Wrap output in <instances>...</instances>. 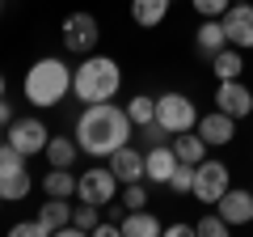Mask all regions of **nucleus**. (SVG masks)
<instances>
[{
	"instance_id": "obj_37",
	"label": "nucleus",
	"mask_w": 253,
	"mask_h": 237,
	"mask_svg": "<svg viewBox=\"0 0 253 237\" xmlns=\"http://www.w3.org/2000/svg\"><path fill=\"white\" fill-rule=\"evenodd\" d=\"M0 203H4V199H0Z\"/></svg>"
},
{
	"instance_id": "obj_32",
	"label": "nucleus",
	"mask_w": 253,
	"mask_h": 237,
	"mask_svg": "<svg viewBox=\"0 0 253 237\" xmlns=\"http://www.w3.org/2000/svg\"><path fill=\"white\" fill-rule=\"evenodd\" d=\"M165 233H169V237H194V225H181V220H177V225H169Z\"/></svg>"
},
{
	"instance_id": "obj_9",
	"label": "nucleus",
	"mask_w": 253,
	"mask_h": 237,
	"mask_svg": "<svg viewBox=\"0 0 253 237\" xmlns=\"http://www.w3.org/2000/svg\"><path fill=\"white\" fill-rule=\"evenodd\" d=\"M211 106H219L224 115H232V118H249L253 115V89L245 81H219Z\"/></svg>"
},
{
	"instance_id": "obj_14",
	"label": "nucleus",
	"mask_w": 253,
	"mask_h": 237,
	"mask_svg": "<svg viewBox=\"0 0 253 237\" xmlns=\"http://www.w3.org/2000/svg\"><path fill=\"white\" fill-rule=\"evenodd\" d=\"M173 170H177V153H173V144H152L144 153V178L152 186H169Z\"/></svg>"
},
{
	"instance_id": "obj_33",
	"label": "nucleus",
	"mask_w": 253,
	"mask_h": 237,
	"mask_svg": "<svg viewBox=\"0 0 253 237\" xmlns=\"http://www.w3.org/2000/svg\"><path fill=\"white\" fill-rule=\"evenodd\" d=\"M4 93H9V81H4V72H0V98H4Z\"/></svg>"
},
{
	"instance_id": "obj_30",
	"label": "nucleus",
	"mask_w": 253,
	"mask_h": 237,
	"mask_svg": "<svg viewBox=\"0 0 253 237\" xmlns=\"http://www.w3.org/2000/svg\"><path fill=\"white\" fill-rule=\"evenodd\" d=\"M13 237H46L42 220H21V225H13Z\"/></svg>"
},
{
	"instance_id": "obj_34",
	"label": "nucleus",
	"mask_w": 253,
	"mask_h": 237,
	"mask_svg": "<svg viewBox=\"0 0 253 237\" xmlns=\"http://www.w3.org/2000/svg\"><path fill=\"white\" fill-rule=\"evenodd\" d=\"M232 4H249V0H232Z\"/></svg>"
},
{
	"instance_id": "obj_6",
	"label": "nucleus",
	"mask_w": 253,
	"mask_h": 237,
	"mask_svg": "<svg viewBox=\"0 0 253 237\" xmlns=\"http://www.w3.org/2000/svg\"><path fill=\"white\" fill-rule=\"evenodd\" d=\"M118 191H123V182L114 178L110 165H89L84 174H76V199H84V203L110 208V203L118 199Z\"/></svg>"
},
{
	"instance_id": "obj_35",
	"label": "nucleus",
	"mask_w": 253,
	"mask_h": 237,
	"mask_svg": "<svg viewBox=\"0 0 253 237\" xmlns=\"http://www.w3.org/2000/svg\"><path fill=\"white\" fill-rule=\"evenodd\" d=\"M0 9H4V0H0Z\"/></svg>"
},
{
	"instance_id": "obj_16",
	"label": "nucleus",
	"mask_w": 253,
	"mask_h": 237,
	"mask_svg": "<svg viewBox=\"0 0 253 237\" xmlns=\"http://www.w3.org/2000/svg\"><path fill=\"white\" fill-rule=\"evenodd\" d=\"M194 47H199L207 59H211L215 51H224V47H228L224 21H219V17H203V21H199V30H194Z\"/></svg>"
},
{
	"instance_id": "obj_8",
	"label": "nucleus",
	"mask_w": 253,
	"mask_h": 237,
	"mask_svg": "<svg viewBox=\"0 0 253 237\" xmlns=\"http://www.w3.org/2000/svg\"><path fill=\"white\" fill-rule=\"evenodd\" d=\"M46 140H51V131H46V123H42L38 115H30V118H13V123H9V144L17 148V153H26V157L42 153Z\"/></svg>"
},
{
	"instance_id": "obj_15",
	"label": "nucleus",
	"mask_w": 253,
	"mask_h": 237,
	"mask_svg": "<svg viewBox=\"0 0 253 237\" xmlns=\"http://www.w3.org/2000/svg\"><path fill=\"white\" fill-rule=\"evenodd\" d=\"M110 170H114V178L118 182H148L144 178V153L139 148H131V144H123V148H114L110 153Z\"/></svg>"
},
{
	"instance_id": "obj_19",
	"label": "nucleus",
	"mask_w": 253,
	"mask_h": 237,
	"mask_svg": "<svg viewBox=\"0 0 253 237\" xmlns=\"http://www.w3.org/2000/svg\"><path fill=\"white\" fill-rule=\"evenodd\" d=\"M38 220H42L46 237H51V233H59L63 225H72V203H68V199H59V195H46V203L38 208Z\"/></svg>"
},
{
	"instance_id": "obj_12",
	"label": "nucleus",
	"mask_w": 253,
	"mask_h": 237,
	"mask_svg": "<svg viewBox=\"0 0 253 237\" xmlns=\"http://www.w3.org/2000/svg\"><path fill=\"white\" fill-rule=\"evenodd\" d=\"M34 191V178H30L26 161H0V199L4 203H17Z\"/></svg>"
},
{
	"instance_id": "obj_1",
	"label": "nucleus",
	"mask_w": 253,
	"mask_h": 237,
	"mask_svg": "<svg viewBox=\"0 0 253 237\" xmlns=\"http://www.w3.org/2000/svg\"><path fill=\"white\" fill-rule=\"evenodd\" d=\"M131 115L126 106H114V102H93L76 115V144L89 157H110L114 148L131 144Z\"/></svg>"
},
{
	"instance_id": "obj_11",
	"label": "nucleus",
	"mask_w": 253,
	"mask_h": 237,
	"mask_svg": "<svg viewBox=\"0 0 253 237\" xmlns=\"http://www.w3.org/2000/svg\"><path fill=\"white\" fill-rule=\"evenodd\" d=\"M194 131H199L211 148H224V144H232V140H236V118L224 115L219 106H211L207 115H199V127H194Z\"/></svg>"
},
{
	"instance_id": "obj_23",
	"label": "nucleus",
	"mask_w": 253,
	"mask_h": 237,
	"mask_svg": "<svg viewBox=\"0 0 253 237\" xmlns=\"http://www.w3.org/2000/svg\"><path fill=\"white\" fill-rule=\"evenodd\" d=\"M76 153H81L76 136H51V140H46V148H42V157H46L51 165H72Z\"/></svg>"
},
{
	"instance_id": "obj_31",
	"label": "nucleus",
	"mask_w": 253,
	"mask_h": 237,
	"mask_svg": "<svg viewBox=\"0 0 253 237\" xmlns=\"http://www.w3.org/2000/svg\"><path fill=\"white\" fill-rule=\"evenodd\" d=\"M93 233H97V237H114V233H123V225H114V220H97Z\"/></svg>"
},
{
	"instance_id": "obj_36",
	"label": "nucleus",
	"mask_w": 253,
	"mask_h": 237,
	"mask_svg": "<svg viewBox=\"0 0 253 237\" xmlns=\"http://www.w3.org/2000/svg\"><path fill=\"white\" fill-rule=\"evenodd\" d=\"M249 191H253V182H249Z\"/></svg>"
},
{
	"instance_id": "obj_2",
	"label": "nucleus",
	"mask_w": 253,
	"mask_h": 237,
	"mask_svg": "<svg viewBox=\"0 0 253 237\" xmlns=\"http://www.w3.org/2000/svg\"><path fill=\"white\" fill-rule=\"evenodd\" d=\"M118 89H123V68H118V59L93 51V55H84L81 64H76V72H72V98L81 102V106L114 102Z\"/></svg>"
},
{
	"instance_id": "obj_3",
	"label": "nucleus",
	"mask_w": 253,
	"mask_h": 237,
	"mask_svg": "<svg viewBox=\"0 0 253 237\" xmlns=\"http://www.w3.org/2000/svg\"><path fill=\"white\" fill-rule=\"evenodd\" d=\"M21 93H26V102L38 106V110L59 106V102L72 93V68L63 64L59 55H42V59L30 64L26 81H21Z\"/></svg>"
},
{
	"instance_id": "obj_5",
	"label": "nucleus",
	"mask_w": 253,
	"mask_h": 237,
	"mask_svg": "<svg viewBox=\"0 0 253 237\" xmlns=\"http://www.w3.org/2000/svg\"><path fill=\"white\" fill-rule=\"evenodd\" d=\"M156 123H161L169 136H177V131H194L199 127V106L186 98V93L169 89L156 98Z\"/></svg>"
},
{
	"instance_id": "obj_17",
	"label": "nucleus",
	"mask_w": 253,
	"mask_h": 237,
	"mask_svg": "<svg viewBox=\"0 0 253 237\" xmlns=\"http://www.w3.org/2000/svg\"><path fill=\"white\" fill-rule=\"evenodd\" d=\"M169 144H173V153H177V161H190V165H199V161L211 157V144L199 136V131H177Z\"/></svg>"
},
{
	"instance_id": "obj_28",
	"label": "nucleus",
	"mask_w": 253,
	"mask_h": 237,
	"mask_svg": "<svg viewBox=\"0 0 253 237\" xmlns=\"http://www.w3.org/2000/svg\"><path fill=\"white\" fill-rule=\"evenodd\" d=\"M97 203H84L81 199V208H72V225L81 229V233H93V229H97Z\"/></svg>"
},
{
	"instance_id": "obj_26",
	"label": "nucleus",
	"mask_w": 253,
	"mask_h": 237,
	"mask_svg": "<svg viewBox=\"0 0 253 237\" xmlns=\"http://www.w3.org/2000/svg\"><path fill=\"white\" fill-rule=\"evenodd\" d=\"M228 233H232V225H228V220L219 216L215 208H211L207 216H203L199 225H194V237H228Z\"/></svg>"
},
{
	"instance_id": "obj_4",
	"label": "nucleus",
	"mask_w": 253,
	"mask_h": 237,
	"mask_svg": "<svg viewBox=\"0 0 253 237\" xmlns=\"http://www.w3.org/2000/svg\"><path fill=\"white\" fill-rule=\"evenodd\" d=\"M232 186V170H228L219 157H207V161L194 165V199L203 203V208H215L219 199H224V191Z\"/></svg>"
},
{
	"instance_id": "obj_25",
	"label": "nucleus",
	"mask_w": 253,
	"mask_h": 237,
	"mask_svg": "<svg viewBox=\"0 0 253 237\" xmlns=\"http://www.w3.org/2000/svg\"><path fill=\"white\" fill-rule=\"evenodd\" d=\"M148 186H152V182H126L123 191H118V203H123L126 212H139V208H148V203H152Z\"/></svg>"
},
{
	"instance_id": "obj_24",
	"label": "nucleus",
	"mask_w": 253,
	"mask_h": 237,
	"mask_svg": "<svg viewBox=\"0 0 253 237\" xmlns=\"http://www.w3.org/2000/svg\"><path fill=\"white\" fill-rule=\"evenodd\" d=\"M126 115H131V123H135V127H148V123H156V98H148V93H135V98L126 102Z\"/></svg>"
},
{
	"instance_id": "obj_7",
	"label": "nucleus",
	"mask_w": 253,
	"mask_h": 237,
	"mask_svg": "<svg viewBox=\"0 0 253 237\" xmlns=\"http://www.w3.org/2000/svg\"><path fill=\"white\" fill-rule=\"evenodd\" d=\"M97 38H101V26L93 13H68L63 17V47L76 55H93L97 51Z\"/></svg>"
},
{
	"instance_id": "obj_22",
	"label": "nucleus",
	"mask_w": 253,
	"mask_h": 237,
	"mask_svg": "<svg viewBox=\"0 0 253 237\" xmlns=\"http://www.w3.org/2000/svg\"><path fill=\"white\" fill-rule=\"evenodd\" d=\"M42 195L72 199V195H76V174H72V165H51V174H42Z\"/></svg>"
},
{
	"instance_id": "obj_18",
	"label": "nucleus",
	"mask_w": 253,
	"mask_h": 237,
	"mask_svg": "<svg viewBox=\"0 0 253 237\" xmlns=\"http://www.w3.org/2000/svg\"><path fill=\"white\" fill-rule=\"evenodd\" d=\"M211 72H215V81H241L245 51H241V47H224V51H215V55H211Z\"/></svg>"
},
{
	"instance_id": "obj_10",
	"label": "nucleus",
	"mask_w": 253,
	"mask_h": 237,
	"mask_svg": "<svg viewBox=\"0 0 253 237\" xmlns=\"http://www.w3.org/2000/svg\"><path fill=\"white\" fill-rule=\"evenodd\" d=\"M224 34H228V47H241V51H253V0L249 4H232L224 13Z\"/></svg>"
},
{
	"instance_id": "obj_20",
	"label": "nucleus",
	"mask_w": 253,
	"mask_h": 237,
	"mask_svg": "<svg viewBox=\"0 0 253 237\" xmlns=\"http://www.w3.org/2000/svg\"><path fill=\"white\" fill-rule=\"evenodd\" d=\"M118 225H123V237H161V233H165V225H161V220H156L148 208L126 212V216L118 220Z\"/></svg>"
},
{
	"instance_id": "obj_29",
	"label": "nucleus",
	"mask_w": 253,
	"mask_h": 237,
	"mask_svg": "<svg viewBox=\"0 0 253 237\" xmlns=\"http://www.w3.org/2000/svg\"><path fill=\"white\" fill-rule=\"evenodd\" d=\"M190 9L199 13V17H224L232 9V0H190Z\"/></svg>"
},
{
	"instance_id": "obj_13",
	"label": "nucleus",
	"mask_w": 253,
	"mask_h": 237,
	"mask_svg": "<svg viewBox=\"0 0 253 237\" xmlns=\"http://www.w3.org/2000/svg\"><path fill=\"white\" fill-rule=\"evenodd\" d=\"M215 212H219V216H224L232 229L253 225V191H245V186H228L224 199L215 203Z\"/></svg>"
},
{
	"instance_id": "obj_27",
	"label": "nucleus",
	"mask_w": 253,
	"mask_h": 237,
	"mask_svg": "<svg viewBox=\"0 0 253 237\" xmlns=\"http://www.w3.org/2000/svg\"><path fill=\"white\" fill-rule=\"evenodd\" d=\"M169 191L173 195H190L194 191V165L190 161H177V170H173V178H169Z\"/></svg>"
},
{
	"instance_id": "obj_21",
	"label": "nucleus",
	"mask_w": 253,
	"mask_h": 237,
	"mask_svg": "<svg viewBox=\"0 0 253 237\" xmlns=\"http://www.w3.org/2000/svg\"><path fill=\"white\" fill-rule=\"evenodd\" d=\"M169 4L173 0H131V21L144 30H156L165 17H169Z\"/></svg>"
}]
</instances>
